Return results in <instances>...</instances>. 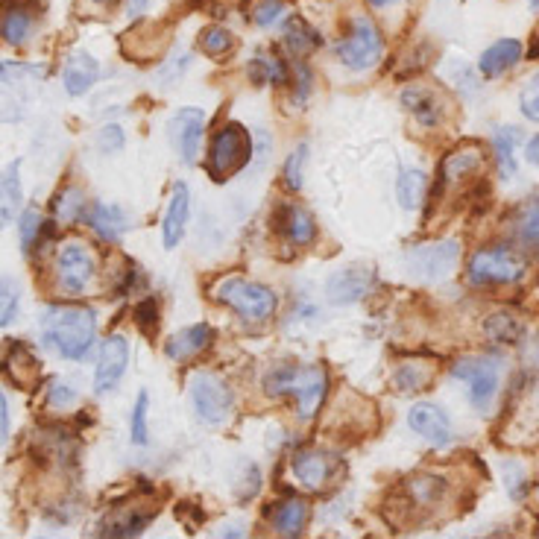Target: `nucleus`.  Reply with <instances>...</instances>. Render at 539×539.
<instances>
[{
  "label": "nucleus",
  "mask_w": 539,
  "mask_h": 539,
  "mask_svg": "<svg viewBox=\"0 0 539 539\" xmlns=\"http://www.w3.org/2000/svg\"><path fill=\"white\" fill-rule=\"evenodd\" d=\"M97 337V314L88 305H47L42 311V340L59 358L83 361Z\"/></svg>",
  "instance_id": "obj_1"
},
{
  "label": "nucleus",
  "mask_w": 539,
  "mask_h": 539,
  "mask_svg": "<svg viewBox=\"0 0 539 539\" xmlns=\"http://www.w3.org/2000/svg\"><path fill=\"white\" fill-rule=\"evenodd\" d=\"M264 393L273 399L293 396L299 419H311L329 396V373L317 364H279L264 375Z\"/></svg>",
  "instance_id": "obj_2"
},
{
  "label": "nucleus",
  "mask_w": 539,
  "mask_h": 539,
  "mask_svg": "<svg viewBox=\"0 0 539 539\" xmlns=\"http://www.w3.org/2000/svg\"><path fill=\"white\" fill-rule=\"evenodd\" d=\"M214 299L220 305H226L229 311H235L244 323H267L273 320L276 308H279V296L258 285V282H247V279H238V276H229L223 279L217 288H214Z\"/></svg>",
  "instance_id": "obj_3"
},
{
  "label": "nucleus",
  "mask_w": 539,
  "mask_h": 539,
  "mask_svg": "<svg viewBox=\"0 0 539 539\" xmlns=\"http://www.w3.org/2000/svg\"><path fill=\"white\" fill-rule=\"evenodd\" d=\"M528 261L522 252L510 247H481L472 252L466 264V282L475 288H493V285H513L525 276Z\"/></svg>",
  "instance_id": "obj_4"
},
{
  "label": "nucleus",
  "mask_w": 539,
  "mask_h": 539,
  "mask_svg": "<svg viewBox=\"0 0 539 539\" xmlns=\"http://www.w3.org/2000/svg\"><path fill=\"white\" fill-rule=\"evenodd\" d=\"M252 159V138L244 124H226L214 132L208 147V176L214 182H226L241 173Z\"/></svg>",
  "instance_id": "obj_5"
},
{
  "label": "nucleus",
  "mask_w": 539,
  "mask_h": 539,
  "mask_svg": "<svg viewBox=\"0 0 539 539\" xmlns=\"http://www.w3.org/2000/svg\"><path fill=\"white\" fill-rule=\"evenodd\" d=\"M97 273V258L83 241H65L56 249V261H53V276L59 291L68 296H80L91 288Z\"/></svg>",
  "instance_id": "obj_6"
},
{
  "label": "nucleus",
  "mask_w": 539,
  "mask_h": 539,
  "mask_svg": "<svg viewBox=\"0 0 539 539\" xmlns=\"http://www.w3.org/2000/svg\"><path fill=\"white\" fill-rule=\"evenodd\" d=\"M384 56V39L381 30L370 18L358 15L349 27V33L337 42V59L352 71H370Z\"/></svg>",
  "instance_id": "obj_7"
},
{
  "label": "nucleus",
  "mask_w": 539,
  "mask_h": 539,
  "mask_svg": "<svg viewBox=\"0 0 539 539\" xmlns=\"http://www.w3.org/2000/svg\"><path fill=\"white\" fill-rule=\"evenodd\" d=\"M188 393H191V405H194V414L197 419L206 425V428H217L223 425L229 414H232V387L214 373H197L188 384Z\"/></svg>",
  "instance_id": "obj_8"
},
{
  "label": "nucleus",
  "mask_w": 539,
  "mask_h": 539,
  "mask_svg": "<svg viewBox=\"0 0 539 539\" xmlns=\"http://www.w3.org/2000/svg\"><path fill=\"white\" fill-rule=\"evenodd\" d=\"M293 478L308 490V493H326L337 487L346 475V466L343 460L326 452V449H305V452H296L291 460Z\"/></svg>",
  "instance_id": "obj_9"
},
{
  "label": "nucleus",
  "mask_w": 539,
  "mask_h": 539,
  "mask_svg": "<svg viewBox=\"0 0 539 539\" xmlns=\"http://www.w3.org/2000/svg\"><path fill=\"white\" fill-rule=\"evenodd\" d=\"M452 375L466 381L469 387V402L478 408V411H487L493 405L498 393V367L490 358H460L452 367Z\"/></svg>",
  "instance_id": "obj_10"
},
{
  "label": "nucleus",
  "mask_w": 539,
  "mask_h": 539,
  "mask_svg": "<svg viewBox=\"0 0 539 539\" xmlns=\"http://www.w3.org/2000/svg\"><path fill=\"white\" fill-rule=\"evenodd\" d=\"M460 258V244L457 241H434V244H422L408 252V267L416 279L422 282H437L446 279L457 267Z\"/></svg>",
  "instance_id": "obj_11"
},
{
  "label": "nucleus",
  "mask_w": 539,
  "mask_h": 539,
  "mask_svg": "<svg viewBox=\"0 0 539 539\" xmlns=\"http://www.w3.org/2000/svg\"><path fill=\"white\" fill-rule=\"evenodd\" d=\"M126 367H129V343L124 334H109L100 343V355H97V367H94V390L97 393H109L121 384Z\"/></svg>",
  "instance_id": "obj_12"
},
{
  "label": "nucleus",
  "mask_w": 539,
  "mask_h": 539,
  "mask_svg": "<svg viewBox=\"0 0 539 539\" xmlns=\"http://www.w3.org/2000/svg\"><path fill=\"white\" fill-rule=\"evenodd\" d=\"M203 132H206V115L197 106L179 109L170 121V141L185 165H194L203 147Z\"/></svg>",
  "instance_id": "obj_13"
},
{
  "label": "nucleus",
  "mask_w": 539,
  "mask_h": 539,
  "mask_svg": "<svg viewBox=\"0 0 539 539\" xmlns=\"http://www.w3.org/2000/svg\"><path fill=\"white\" fill-rule=\"evenodd\" d=\"M408 425H411L414 434L428 440L431 446H449L455 440L452 419L434 402H416L414 408L408 411Z\"/></svg>",
  "instance_id": "obj_14"
},
{
  "label": "nucleus",
  "mask_w": 539,
  "mask_h": 539,
  "mask_svg": "<svg viewBox=\"0 0 539 539\" xmlns=\"http://www.w3.org/2000/svg\"><path fill=\"white\" fill-rule=\"evenodd\" d=\"M3 375L15 387L30 390V387H36L42 381V364H39V358L33 355L30 346H24L18 340H9L6 355H3Z\"/></svg>",
  "instance_id": "obj_15"
},
{
  "label": "nucleus",
  "mask_w": 539,
  "mask_h": 539,
  "mask_svg": "<svg viewBox=\"0 0 539 539\" xmlns=\"http://www.w3.org/2000/svg\"><path fill=\"white\" fill-rule=\"evenodd\" d=\"M188 217H191V191L185 182H179L170 194V203L162 217V247L176 249L188 232Z\"/></svg>",
  "instance_id": "obj_16"
},
{
  "label": "nucleus",
  "mask_w": 539,
  "mask_h": 539,
  "mask_svg": "<svg viewBox=\"0 0 539 539\" xmlns=\"http://www.w3.org/2000/svg\"><path fill=\"white\" fill-rule=\"evenodd\" d=\"M373 288V273L361 270V267H349V270H340L334 273L326 285V293H329V302L334 305H349V302H358L364 299Z\"/></svg>",
  "instance_id": "obj_17"
},
{
  "label": "nucleus",
  "mask_w": 539,
  "mask_h": 539,
  "mask_svg": "<svg viewBox=\"0 0 539 539\" xmlns=\"http://www.w3.org/2000/svg\"><path fill=\"white\" fill-rule=\"evenodd\" d=\"M308 519H311V504L305 498H285L270 510V528L279 537H302Z\"/></svg>",
  "instance_id": "obj_18"
},
{
  "label": "nucleus",
  "mask_w": 539,
  "mask_h": 539,
  "mask_svg": "<svg viewBox=\"0 0 539 539\" xmlns=\"http://www.w3.org/2000/svg\"><path fill=\"white\" fill-rule=\"evenodd\" d=\"M402 103H405V109H408L422 126H437L446 118V100H443V94H437V91H431V88H425V85H416V88L402 91Z\"/></svg>",
  "instance_id": "obj_19"
},
{
  "label": "nucleus",
  "mask_w": 539,
  "mask_h": 539,
  "mask_svg": "<svg viewBox=\"0 0 539 539\" xmlns=\"http://www.w3.org/2000/svg\"><path fill=\"white\" fill-rule=\"evenodd\" d=\"M97 77H100V62L85 50L71 53L65 68H62V83H65L68 97H83L85 91L97 83Z\"/></svg>",
  "instance_id": "obj_20"
},
{
  "label": "nucleus",
  "mask_w": 539,
  "mask_h": 539,
  "mask_svg": "<svg viewBox=\"0 0 539 539\" xmlns=\"http://www.w3.org/2000/svg\"><path fill=\"white\" fill-rule=\"evenodd\" d=\"M211 340H214V329L208 323H197V326H188V329L173 334L165 343V355L170 361H191L200 352H206Z\"/></svg>",
  "instance_id": "obj_21"
},
{
  "label": "nucleus",
  "mask_w": 539,
  "mask_h": 539,
  "mask_svg": "<svg viewBox=\"0 0 539 539\" xmlns=\"http://www.w3.org/2000/svg\"><path fill=\"white\" fill-rule=\"evenodd\" d=\"M481 170H484V150H481L478 144H463V147H457V150H452V153L443 159L440 176H443V182L457 185V182H463V179L478 176Z\"/></svg>",
  "instance_id": "obj_22"
},
{
  "label": "nucleus",
  "mask_w": 539,
  "mask_h": 539,
  "mask_svg": "<svg viewBox=\"0 0 539 539\" xmlns=\"http://www.w3.org/2000/svg\"><path fill=\"white\" fill-rule=\"evenodd\" d=\"M156 507H118L109 519H103L100 525V537H138L144 534V528L153 522Z\"/></svg>",
  "instance_id": "obj_23"
},
{
  "label": "nucleus",
  "mask_w": 539,
  "mask_h": 539,
  "mask_svg": "<svg viewBox=\"0 0 539 539\" xmlns=\"http://www.w3.org/2000/svg\"><path fill=\"white\" fill-rule=\"evenodd\" d=\"M88 223H91V229H94L103 241H109V244L124 241L126 229H129L126 211L121 206H115V203H97V206H91Z\"/></svg>",
  "instance_id": "obj_24"
},
{
  "label": "nucleus",
  "mask_w": 539,
  "mask_h": 539,
  "mask_svg": "<svg viewBox=\"0 0 539 539\" xmlns=\"http://www.w3.org/2000/svg\"><path fill=\"white\" fill-rule=\"evenodd\" d=\"M519 59H522V42H519V39H498L496 44H490V47L481 53L478 68H481L484 77L493 80V77L507 74Z\"/></svg>",
  "instance_id": "obj_25"
},
{
  "label": "nucleus",
  "mask_w": 539,
  "mask_h": 539,
  "mask_svg": "<svg viewBox=\"0 0 539 539\" xmlns=\"http://www.w3.org/2000/svg\"><path fill=\"white\" fill-rule=\"evenodd\" d=\"M282 232L293 247H311L317 241V220L302 206L282 208Z\"/></svg>",
  "instance_id": "obj_26"
},
{
  "label": "nucleus",
  "mask_w": 539,
  "mask_h": 539,
  "mask_svg": "<svg viewBox=\"0 0 539 539\" xmlns=\"http://www.w3.org/2000/svg\"><path fill=\"white\" fill-rule=\"evenodd\" d=\"M434 375H437V367L428 364V361H422V358H419V361H405V364H399L396 373H393V390H396V393H405V396H414L419 390L431 387Z\"/></svg>",
  "instance_id": "obj_27"
},
{
  "label": "nucleus",
  "mask_w": 539,
  "mask_h": 539,
  "mask_svg": "<svg viewBox=\"0 0 539 539\" xmlns=\"http://www.w3.org/2000/svg\"><path fill=\"white\" fill-rule=\"evenodd\" d=\"M18 173H21V165L12 162V165H6L3 176H0V220H3V226H12V220L18 217L21 200H24Z\"/></svg>",
  "instance_id": "obj_28"
},
{
  "label": "nucleus",
  "mask_w": 539,
  "mask_h": 539,
  "mask_svg": "<svg viewBox=\"0 0 539 539\" xmlns=\"http://www.w3.org/2000/svg\"><path fill=\"white\" fill-rule=\"evenodd\" d=\"M425 188H428V176L419 167H405L396 176V200L405 211H416L425 203Z\"/></svg>",
  "instance_id": "obj_29"
},
{
  "label": "nucleus",
  "mask_w": 539,
  "mask_h": 539,
  "mask_svg": "<svg viewBox=\"0 0 539 539\" xmlns=\"http://www.w3.org/2000/svg\"><path fill=\"white\" fill-rule=\"evenodd\" d=\"M33 27H36V15L24 3L6 9V15H3V39H6V44H12V47L27 44V39L33 36Z\"/></svg>",
  "instance_id": "obj_30"
},
{
  "label": "nucleus",
  "mask_w": 539,
  "mask_h": 539,
  "mask_svg": "<svg viewBox=\"0 0 539 539\" xmlns=\"http://www.w3.org/2000/svg\"><path fill=\"white\" fill-rule=\"evenodd\" d=\"M282 36H285V47L291 50L293 56H311L320 47V36L305 24V18H296V15H291L285 21Z\"/></svg>",
  "instance_id": "obj_31"
},
{
  "label": "nucleus",
  "mask_w": 539,
  "mask_h": 539,
  "mask_svg": "<svg viewBox=\"0 0 539 539\" xmlns=\"http://www.w3.org/2000/svg\"><path fill=\"white\" fill-rule=\"evenodd\" d=\"M484 334L498 346H516L522 340V323L510 311H496L484 320Z\"/></svg>",
  "instance_id": "obj_32"
},
{
  "label": "nucleus",
  "mask_w": 539,
  "mask_h": 539,
  "mask_svg": "<svg viewBox=\"0 0 539 539\" xmlns=\"http://www.w3.org/2000/svg\"><path fill=\"white\" fill-rule=\"evenodd\" d=\"M516 144H519V129L504 126L493 135V153H496V165L504 179L516 176Z\"/></svg>",
  "instance_id": "obj_33"
},
{
  "label": "nucleus",
  "mask_w": 539,
  "mask_h": 539,
  "mask_svg": "<svg viewBox=\"0 0 539 539\" xmlns=\"http://www.w3.org/2000/svg\"><path fill=\"white\" fill-rule=\"evenodd\" d=\"M405 493H408L414 507H431L446 496V481L437 475H416L405 484Z\"/></svg>",
  "instance_id": "obj_34"
},
{
  "label": "nucleus",
  "mask_w": 539,
  "mask_h": 539,
  "mask_svg": "<svg viewBox=\"0 0 539 539\" xmlns=\"http://www.w3.org/2000/svg\"><path fill=\"white\" fill-rule=\"evenodd\" d=\"M513 232H516L522 247L539 249V200H528L525 206L516 211Z\"/></svg>",
  "instance_id": "obj_35"
},
{
  "label": "nucleus",
  "mask_w": 539,
  "mask_h": 539,
  "mask_svg": "<svg viewBox=\"0 0 539 539\" xmlns=\"http://www.w3.org/2000/svg\"><path fill=\"white\" fill-rule=\"evenodd\" d=\"M249 80L255 85H288V68H285L276 56H255V59L249 62Z\"/></svg>",
  "instance_id": "obj_36"
},
{
  "label": "nucleus",
  "mask_w": 539,
  "mask_h": 539,
  "mask_svg": "<svg viewBox=\"0 0 539 539\" xmlns=\"http://www.w3.org/2000/svg\"><path fill=\"white\" fill-rule=\"evenodd\" d=\"M85 211V197L80 188H65L56 200H53V214L59 223H77Z\"/></svg>",
  "instance_id": "obj_37"
},
{
  "label": "nucleus",
  "mask_w": 539,
  "mask_h": 539,
  "mask_svg": "<svg viewBox=\"0 0 539 539\" xmlns=\"http://www.w3.org/2000/svg\"><path fill=\"white\" fill-rule=\"evenodd\" d=\"M147 414H150V393L141 390L135 396V408H132V422H129V437L135 446H147L150 443V425H147Z\"/></svg>",
  "instance_id": "obj_38"
},
{
  "label": "nucleus",
  "mask_w": 539,
  "mask_h": 539,
  "mask_svg": "<svg viewBox=\"0 0 539 539\" xmlns=\"http://www.w3.org/2000/svg\"><path fill=\"white\" fill-rule=\"evenodd\" d=\"M44 217L42 211H36V208H27V211H21V217H18V238H21V249L24 252H33L36 247V238L44 232Z\"/></svg>",
  "instance_id": "obj_39"
},
{
  "label": "nucleus",
  "mask_w": 539,
  "mask_h": 539,
  "mask_svg": "<svg viewBox=\"0 0 539 539\" xmlns=\"http://www.w3.org/2000/svg\"><path fill=\"white\" fill-rule=\"evenodd\" d=\"M235 47V36L229 33V30H223V27H208L200 33V50L211 56V59H220V56H226L229 50Z\"/></svg>",
  "instance_id": "obj_40"
},
{
  "label": "nucleus",
  "mask_w": 539,
  "mask_h": 539,
  "mask_svg": "<svg viewBox=\"0 0 539 539\" xmlns=\"http://www.w3.org/2000/svg\"><path fill=\"white\" fill-rule=\"evenodd\" d=\"M77 399H80L77 387L68 384V381H62V378H53V381H47V387H44V402H47L50 408H56V411L71 408Z\"/></svg>",
  "instance_id": "obj_41"
},
{
  "label": "nucleus",
  "mask_w": 539,
  "mask_h": 539,
  "mask_svg": "<svg viewBox=\"0 0 539 539\" xmlns=\"http://www.w3.org/2000/svg\"><path fill=\"white\" fill-rule=\"evenodd\" d=\"M305 156H308V147H305V144H296L291 150V156H288L285 165H282V179H285L288 191H299V188H302V179H305Z\"/></svg>",
  "instance_id": "obj_42"
},
{
  "label": "nucleus",
  "mask_w": 539,
  "mask_h": 539,
  "mask_svg": "<svg viewBox=\"0 0 539 539\" xmlns=\"http://www.w3.org/2000/svg\"><path fill=\"white\" fill-rule=\"evenodd\" d=\"M15 314H18V285L9 276H3L0 279V326L3 329L12 326Z\"/></svg>",
  "instance_id": "obj_43"
},
{
  "label": "nucleus",
  "mask_w": 539,
  "mask_h": 539,
  "mask_svg": "<svg viewBox=\"0 0 539 539\" xmlns=\"http://www.w3.org/2000/svg\"><path fill=\"white\" fill-rule=\"evenodd\" d=\"M159 320H162L159 302H156V299H141V305L135 308V323H138V329L147 334V337H153V334L159 332Z\"/></svg>",
  "instance_id": "obj_44"
},
{
  "label": "nucleus",
  "mask_w": 539,
  "mask_h": 539,
  "mask_svg": "<svg viewBox=\"0 0 539 539\" xmlns=\"http://www.w3.org/2000/svg\"><path fill=\"white\" fill-rule=\"evenodd\" d=\"M285 18V3L282 0H261L258 6H255V12H252V21H255V27H273L276 21H282Z\"/></svg>",
  "instance_id": "obj_45"
},
{
  "label": "nucleus",
  "mask_w": 539,
  "mask_h": 539,
  "mask_svg": "<svg viewBox=\"0 0 539 539\" xmlns=\"http://www.w3.org/2000/svg\"><path fill=\"white\" fill-rule=\"evenodd\" d=\"M519 109H522V115L528 118V121H534L539 124V74H534L525 88H522V94H519Z\"/></svg>",
  "instance_id": "obj_46"
},
{
  "label": "nucleus",
  "mask_w": 539,
  "mask_h": 539,
  "mask_svg": "<svg viewBox=\"0 0 539 539\" xmlns=\"http://www.w3.org/2000/svg\"><path fill=\"white\" fill-rule=\"evenodd\" d=\"M94 144H97V150H100L103 156H115L118 150H124L126 144L124 129L115 124L103 126V129L97 132V141H94Z\"/></svg>",
  "instance_id": "obj_47"
},
{
  "label": "nucleus",
  "mask_w": 539,
  "mask_h": 539,
  "mask_svg": "<svg viewBox=\"0 0 539 539\" xmlns=\"http://www.w3.org/2000/svg\"><path fill=\"white\" fill-rule=\"evenodd\" d=\"M9 425H12V414H9V396H0V440H9Z\"/></svg>",
  "instance_id": "obj_48"
},
{
  "label": "nucleus",
  "mask_w": 539,
  "mask_h": 539,
  "mask_svg": "<svg viewBox=\"0 0 539 539\" xmlns=\"http://www.w3.org/2000/svg\"><path fill=\"white\" fill-rule=\"evenodd\" d=\"M296 83H299V88H296V100L302 103L305 97H308V83H311V74H308V68L305 65H296Z\"/></svg>",
  "instance_id": "obj_49"
},
{
  "label": "nucleus",
  "mask_w": 539,
  "mask_h": 539,
  "mask_svg": "<svg viewBox=\"0 0 539 539\" xmlns=\"http://www.w3.org/2000/svg\"><path fill=\"white\" fill-rule=\"evenodd\" d=\"M525 159H528L531 165L539 167V135H534V138L528 141V147H525Z\"/></svg>",
  "instance_id": "obj_50"
},
{
  "label": "nucleus",
  "mask_w": 539,
  "mask_h": 539,
  "mask_svg": "<svg viewBox=\"0 0 539 539\" xmlns=\"http://www.w3.org/2000/svg\"><path fill=\"white\" fill-rule=\"evenodd\" d=\"M244 534H247V531H244V525H235V528H232V525H226V528H220V531H217V537H244Z\"/></svg>",
  "instance_id": "obj_51"
},
{
  "label": "nucleus",
  "mask_w": 539,
  "mask_h": 539,
  "mask_svg": "<svg viewBox=\"0 0 539 539\" xmlns=\"http://www.w3.org/2000/svg\"><path fill=\"white\" fill-rule=\"evenodd\" d=\"M144 9H147V0H132L129 3V15L132 18H138V12H144Z\"/></svg>",
  "instance_id": "obj_52"
},
{
  "label": "nucleus",
  "mask_w": 539,
  "mask_h": 539,
  "mask_svg": "<svg viewBox=\"0 0 539 539\" xmlns=\"http://www.w3.org/2000/svg\"><path fill=\"white\" fill-rule=\"evenodd\" d=\"M97 6H103V9H112V6H118V0H94Z\"/></svg>",
  "instance_id": "obj_53"
},
{
  "label": "nucleus",
  "mask_w": 539,
  "mask_h": 539,
  "mask_svg": "<svg viewBox=\"0 0 539 539\" xmlns=\"http://www.w3.org/2000/svg\"><path fill=\"white\" fill-rule=\"evenodd\" d=\"M375 9H381V6H390V3H396V0H370Z\"/></svg>",
  "instance_id": "obj_54"
},
{
  "label": "nucleus",
  "mask_w": 539,
  "mask_h": 539,
  "mask_svg": "<svg viewBox=\"0 0 539 539\" xmlns=\"http://www.w3.org/2000/svg\"><path fill=\"white\" fill-rule=\"evenodd\" d=\"M531 6H539V0H531Z\"/></svg>",
  "instance_id": "obj_55"
},
{
  "label": "nucleus",
  "mask_w": 539,
  "mask_h": 539,
  "mask_svg": "<svg viewBox=\"0 0 539 539\" xmlns=\"http://www.w3.org/2000/svg\"><path fill=\"white\" fill-rule=\"evenodd\" d=\"M534 53H539V44H537V50H534Z\"/></svg>",
  "instance_id": "obj_56"
}]
</instances>
